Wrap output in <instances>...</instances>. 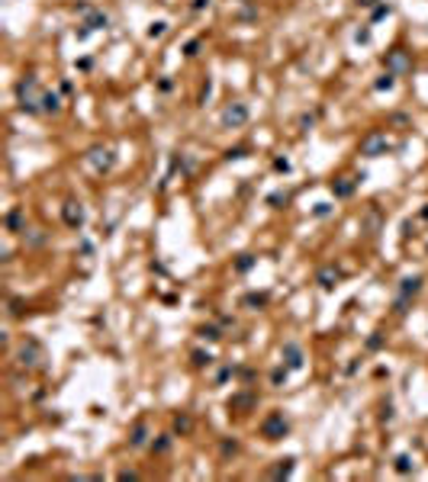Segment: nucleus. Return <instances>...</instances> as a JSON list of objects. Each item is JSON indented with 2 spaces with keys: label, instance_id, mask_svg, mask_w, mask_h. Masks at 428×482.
Returning <instances> with one entry per match:
<instances>
[{
  "label": "nucleus",
  "instance_id": "f257e3e1",
  "mask_svg": "<svg viewBox=\"0 0 428 482\" xmlns=\"http://www.w3.org/2000/svg\"><path fill=\"white\" fill-rule=\"evenodd\" d=\"M16 93H20V103H23L26 113H36V103H39V84H36V77H26V81H20V87H16Z\"/></svg>",
  "mask_w": 428,
  "mask_h": 482
},
{
  "label": "nucleus",
  "instance_id": "f03ea898",
  "mask_svg": "<svg viewBox=\"0 0 428 482\" xmlns=\"http://www.w3.org/2000/svg\"><path fill=\"white\" fill-rule=\"evenodd\" d=\"M386 148H389V142H386V135H383V132H370V135L361 142V154H367V158L386 154Z\"/></svg>",
  "mask_w": 428,
  "mask_h": 482
},
{
  "label": "nucleus",
  "instance_id": "7ed1b4c3",
  "mask_svg": "<svg viewBox=\"0 0 428 482\" xmlns=\"http://www.w3.org/2000/svg\"><path fill=\"white\" fill-rule=\"evenodd\" d=\"M245 123H248V106L245 103H229L222 109V126L235 129V126H245Z\"/></svg>",
  "mask_w": 428,
  "mask_h": 482
},
{
  "label": "nucleus",
  "instance_id": "20e7f679",
  "mask_svg": "<svg viewBox=\"0 0 428 482\" xmlns=\"http://www.w3.org/2000/svg\"><path fill=\"white\" fill-rule=\"evenodd\" d=\"M386 68H389V74H406V71L412 68V62H409V55H406L403 48H396V52H389Z\"/></svg>",
  "mask_w": 428,
  "mask_h": 482
},
{
  "label": "nucleus",
  "instance_id": "39448f33",
  "mask_svg": "<svg viewBox=\"0 0 428 482\" xmlns=\"http://www.w3.org/2000/svg\"><path fill=\"white\" fill-rule=\"evenodd\" d=\"M264 434H267V437L287 434V421H283L280 415H274V418H267V421H264Z\"/></svg>",
  "mask_w": 428,
  "mask_h": 482
},
{
  "label": "nucleus",
  "instance_id": "423d86ee",
  "mask_svg": "<svg viewBox=\"0 0 428 482\" xmlns=\"http://www.w3.org/2000/svg\"><path fill=\"white\" fill-rule=\"evenodd\" d=\"M64 222H68V225H74V229H78V225L84 222V209H81L78 203H68V206H64Z\"/></svg>",
  "mask_w": 428,
  "mask_h": 482
},
{
  "label": "nucleus",
  "instance_id": "0eeeda50",
  "mask_svg": "<svg viewBox=\"0 0 428 482\" xmlns=\"http://www.w3.org/2000/svg\"><path fill=\"white\" fill-rule=\"evenodd\" d=\"M283 357H287V367H293V370L303 367V351H300L296 344H287V347H283Z\"/></svg>",
  "mask_w": 428,
  "mask_h": 482
},
{
  "label": "nucleus",
  "instance_id": "6e6552de",
  "mask_svg": "<svg viewBox=\"0 0 428 482\" xmlns=\"http://www.w3.org/2000/svg\"><path fill=\"white\" fill-rule=\"evenodd\" d=\"M319 283L325 286V290H332V286L338 283V270H335V267H322L319 270Z\"/></svg>",
  "mask_w": 428,
  "mask_h": 482
},
{
  "label": "nucleus",
  "instance_id": "1a4fd4ad",
  "mask_svg": "<svg viewBox=\"0 0 428 482\" xmlns=\"http://www.w3.org/2000/svg\"><path fill=\"white\" fill-rule=\"evenodd\" d=\"M332 190H335V196H351V193H354V180L342 177V180H335L332 184Z\"/></svg>",
  "mask_w": 428,
  "mask_h": 482
},
{
  "label": "nucleus",
  "instance_id": "9d476101",
  "mask_svg": "<svg viewBox=\"0 0 428 482\" xmlns=\"http://www.w3.org/2000/svg\"><path fill=\"white\" fill-rule=\"evenodd\" d=\"M42 109H45V113H55V109H58V97H55V93H42Z\"/></svg>",
  "mask_w": 428,
  "mask_h": 482
},
{
  "label": "nucleus",
  "instance_id": "9b49d317",
  "mask_svg": "<svg viewBox=\"0 0 428 482\" xmlns=\"http://www.w3.org/2000/svg\"><path fill=\"white\" fill-rule=\"evenodd\" d=\"M87 26H90V29H100V26H107V16H103V13H90Z\"/></svg>",
  "mask_w": 428,
  "mask_h": 482
},
{
  "label": "nucleus",
  "instance_id": "f8f14e48",
  "mask_svg": "<svg viewBox=\"0 0 428 482\" xmlns=\"http://www.w3.org/2000/svg\"><path fill=\"white\" fill-rule=\"evenodd\" d=\"M20 357H23L20 363H29V367H32V363H36V360H32V357H36V347H29V351L23 347V354H20Z\"/></svg>",
  "mask_w": 428,
  "mask_h": 482
},
{
  "label": "nucleus",
  "instance_id": "ddd939ff",
  "mask_svg": "<svg viewBox=\"0 0 428 482\" xmlns=\"http://www.w3.org/2000/svg\"><path fill=\"white\" fill-rule=\"evenodd\" d=\"M142 440H145V428H142V424H135V431H132V444L139 447Z\"/></svg>",
  "mask_w": 428,
  "mask_h": 482
},
{
  "label": "nucleus",
  "instance_id": "4468645a",
  "mask_svg": "<svg viewBox=\"0 0 428 482\" xmlns=\"http://www.w3.org/2000/svg\"><path fill=\"white\" fill-rule=\"evenodd\" d=\"M409 293H419V280H406V286H403V296H409Z\"/></svg>",
  "mask_w": 428,
  "mask_h": 482
},
{
  "label": "nucleus",
  "instance_id": "2eb2a0df",
  "mask_svg": "<svg viewBox=\"0 0 428 482\" xmlns=\"http://www.w3.org/2000/svg\"><path fill=\"white\" fill-rule=\"evenodd\" d=\"M193 363H196V367H203V363H210V354H193Z\"/></svg>",
  "mask_w": 428,
  "mask_h": 482
},
{
  "label": "nucleus",
  "instance_id": "dca6fc26",
  "mask_svg": "<svg viewBox=\"0 0 428 482\" xmlns=\"http://www.w3.org/2000/svg\"><path fill=\"white\" fill-rule=\"evenodd\" d=\"M177 431H190V418H177Z\"/></svg>",
  "mask_w": 428,
  "mask_h": 482
},
{
  "label": "nucleus",
  "instance_id": "f3484780",
  "mask_svg": "<svg viewBox=\"0 0 428 482\" xmlns=\"http://www.w3.org/2000/svg\"><path fill=\"white\" fill-rule=\"evenodd\" d=\"M361 3H374V0H361Z\"/></svg>",
  "mask_w": 428,
  "mask_h": 482
}]
</instances>
